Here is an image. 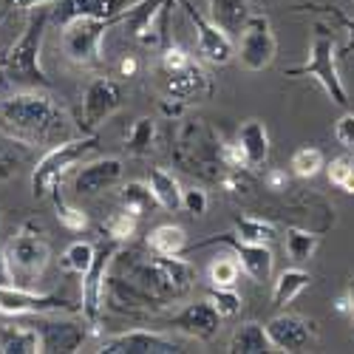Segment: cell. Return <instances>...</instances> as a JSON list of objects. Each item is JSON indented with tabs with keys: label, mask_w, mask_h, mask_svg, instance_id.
Segmentation results:
<instances>
[{
	"label": "cell",
	"mask_w": 354,
	"mask_h": 354,
	"mask_svg": "<svg viewBox=\"0 0 354 354\" xmlns=\"http://www.w3.org/2000/svg\"><path fill=\"white\" fill-rule=\"evenodd\" d=\"M125 88L113 77H94L82 91V131L91 133L122 108Z\"/></svg>",
	"instance_id": "7c38bea8"
},
{
	"label": "cell",
	"mask_w": 354,
	"mask_h": 354,
	"mask_svg": "<svg viewBox=\"0 0 354 354\" xmlns=\"http://www.w3.org/2000/svg\"><path fill=\"white\" fill-rule=\"evenodd\" d=\"M250 17H252L250 0H210V20L218 23L230 37L241 35V28L247 26Z\"/></svg>",
	"instance_id": "603a6c76"
},
{
	"label": "cell",
	"mask_w": 354,
	"mask_h": 354,
	"mask_svg": "<svg viewBox=\"0 0 354 354\" xmlns=\"http://www.w3.org/2000/svg\"><path fill=\"white\" fill-rule=\"evenodd\" d=\"M147 185H151V190H153V196H156V204L162 210H167V213H176V210H182V185H179V179L170 173V170H165V167H153L151 170V176H147Z\"/></svg>",
	"instance_id": "484cf974"
},
{
	"label": "cell",
	"mask_w": 354,
	"mask_h": 354,
	"mask_svg": "<svg viewBox=\"0 0 354 354\" xmlns=\"http://www.w3.org/2000/svg\"><path fill=\"white\" fill-rule=\"evenodd\" d=\"M326 176L329 185H335L337 190L354 196V156H337L326 165Z\"/></svg>",
	"instance_id": "f35d334b"
},
{
	"label": "cell",
	"mask_w": 354,
	"mask_h": 354,
	"mask_svg": "<svg viewBox=\"0 0 354 354\" xmlns=\"http://www.w3.org/2000/svg\"><path fill=\"white\" fill-rule=\"evenodd\" d=\"M32 326L40 335L43 351H51V354H74V351L82 348L88 335H91L88 326H85V320L82 323H77V320H54V317H46V315H35Z\"/></svg>",
	"instance_id": "e0dca14e"
},
{
	"label": "cell",
	"mask_w": 354,
	"mask_h": 354,
	"mask_svg": "<svg viewBox=\"0 0 354 354\" xmlns=\"http://www.w3.org/2000/svg\"><path fill=\"white\" fill-rule=\"evenodd\" d=\"M12 9V0H3V9H0V20H3L6 17V12Z\"/></svg>",
	"instance_id": "816d5d0a"
},
{
	"label": "cell",
	"mask_w": 354,
	"mask_h": 354,
	"mask_svg": "<svg viewBox=\"0 0 354 354\" xmlns=\"http://www.w3.org/2000/svg\"><path fill=\"white\" fill-rule=\"evenodd\" d=\"M147 250L156 255H182L187 250V232L179 224H159L147 232Z\"/></svg>",
	"instance_id": "f1b7e54d"
},
{
	"label": "cell",
	"mask_w": 354,
	"mask_h": 354,
	"mask_svg": "<svg viewBox=\"0 0 354 354\" xmlns=\"http://www.w3.org/2000/svg\"><path fill=\"white\" fill-rule=\"evenodd\" d=\"M122 176H125V167H122V159H116V156L85 162L74 176V193L77 196H100L105 190H113L122 182Z\"/></svg>",
	"instance_id": "d6986e66"
},
{
	"label": "cell",
	"mask_w": 354,
	"mask_h": 354,
	"mask_svg": "<svg viewBox=\"0 0 354 354\" xmlns=\"http://www.w3.org/2000/svg\"><path fill=\"white\" fill-rule=\"evenodd\" d=\"M162 88H165V97L179 100V102L187 105L198 97L213 94V80L193 60L190 66H185L179 71H162Z\"/></svg>",
	"instance_id": "ffe728a7"
},
{
	"label": "cell",
	"mask_w": 354,
	"mask_h": 354,
	"mask_svg": "<svg viewBox=\"0 0 354 354\" xmlns=\"http://www.w3.org/2000/svg\"><path fill=\"white\" fill-rule=\"evenodd\" d=\"M0 315L35 317V315H82V304H74L60 295H48L23 286H0Z\"/></svg>",
	"instance_id": "9c48e42d"
},
{
	"label": "cell",
	"mask_w": 354,
	"mask_h": 354,
	"mask_svg": "<svg viewBox=\"0 0 354 354\" xmlns=\"http://www.w3.org/2000/svg\"><path fill=\"white\" fill-rule=\"evenodd\" d=\"M57 0H12V6L17 12H35V9H46V6H54Z\"/></svg>",
	"instance_id": "bcb514c9"
},
{
	"label": "cell",
	"mask_w": 354,
	"mask_h": 354,
	"mask_svg": "<svg viewBox=\"0 0 354 354\" xmlns=\"http://www.w3.org/2000/svg\"><path fill=\"white\" fill-rule=\"evenodd\" d=\"M100 354H179L185 346L162 332L151 329H131L100 340Z\"/></svg>",
	"instance_id": "5bb4252c"
},
{
	"label": "cell",
	"mask_w": 354,
	"mask_h": 354,
	"mask_svg": "<svg viewBox=\"0 0 354 354\" xmlns=\"http://www.w3.org/2000/svg\"><path fill=\"white\" fill-rule=\"evenodd\" d=\"M94 258H97V247H94V244H88V241H74V244L66 247L60 263H63L68 272H74V275L82 278V275L88 272V267L94 263Z\"/></svg>",
	"instance_id": "d590c367"
},
{
	"label": "cell",
	"mask_w": 354,
	"mask_h": 354,
	"mask_svg": "<svg viewBox=\"0 0 354 354\" xmlns=\"http://www.w3.org/2000/svg\"><path fill=\"white\" fill-rule=\"evenodd\" d=\"M0 133L28 147H54L71 139V116L51 94L26 88L0 102Z\"/></svg>",
	"instance_id": "7a4b0ae2"
},
{
	"label": "cell",
	"mask_w": 354,
	"mask_h": 354,
	"mask_svg": "<svg viewBox=\"0 0 354 354\" xmlns=\"http://www.w3.org/2000/svg\"><path fill=\"white\" fill-rule=\"evenodd\" d=\"M120 15L113 17H77L63 26V51L74 66L91 68L102 63V40L108 35V28L120 26Z\"/></svg>",
	"instance_id": "ba28073f"
},
{
	"label": "cell",
	"mask_w": 354,
	"mask_h": 354,
	"mask_svg": "<svg viewBox=\"0 0 354 354\" xmlns=\"http://www.w3.org/2000/svg\"><path fill=\"white\" fill-rule=\"evenodd\" d=\"M239 275H241V263L235 255H218L210 261V270H207L210 286H235Z\"/></svg>",
	"instance_id": "8d00e7d4"
},
{
	"label": "cell",
	"mask_w": 354,
	"mask_h": 354,
	"mask_svg": "<svg viewBox=\"0 0 354 354\" xmlns=\"http://www.w3.org/2000/svg\"><path fill=\"white\" fill-rule=\"evenodd\" d=\"M190 63H193V57H190L182 46H173V43L162 46L159 71H179V68H185V66H190Z\"/></svg>",
	"instance_id": "b9f144b4"
},
{
	"label": "cell",
	"mask_w": 354,
	"mask_h": 354,
	"mask_svg": "<svg viewBox=\"0 0 354 354\" xmlns=\"http://www.w3.org/2000/svg\"><path fill=\"white\" fill-rule=\"evenodd\" d=\"M335 309H337L340 315H346V317H348V312H351V301H348V295H340V298L335 301Z\"/></svg>",
	"instance_id": "681fc988"
},
{
	"label": "cell",
	"mask_w": 354,
	"mask_h": 354,
	"mask_svg": "<svg viewBox=\"0 0 354 354\" xmlns=\"http://www.w3.org/2000/svg\"><path fill=\"white\" fill-rule=\"evenodd\" d=\"M28 151H32V147L20 145L15 139L0 142V182L15 179V176L20 173V167L26 165V159H28Z\"/></svg>",
	"instance_id": "836d02e7"
},
{
	"label": "cell",
	"mask_w": 354,
	"mask_h": 354,
	"mask_svg": "<svg viewBox=\"0 0 354 354\" xmlns=\"http://www.w3.org/2000/svg\"><path fill=\"white\" fill-rule=\"evenodd\" d=\"M187 9V17L196 28V48L201 54V60H207L213 66H227L232 57H235V46H232V37L224 32L218 23H213L207 15H201L193 3H185Z\"/></svg>",
	"instance_id": "2e32d148"
},
{
	"label": "cell",
	"mask_w": 354,
	"mask_h": 354,
	"mask_svg": "<svg viewBox=\"0 0 354 354\" xmlns=\"http://www.w3.org/2000/svg\"><path fill=\"white\" fill-rule=\"evenodd\" d=\"M335 28L326 26V23H317L315 26V37H312V46H309V57L301 63V66H292L286 68L283 74L286 77H309L315 80L326 97L340 105V108H348V91L343 85V77H340V68H337V43H335Z\"/></svg>",
	"instance_id": "5b68a950"
},
{
	"label": "cell",
	"mask_w": 354,
	"mask_h": 354,
	"mask_svg": "<svg viewBox=\"0 0 354 354\" xmlns=\"http://www.w3.org/2000/svg\"><path fill=\"white\" fill-rule=\"evenodd\" d=\"M278 51V40L272 32V20L267 15H255L247 20V26L239 35V46H235V54H239V63L247 71H263L270 68Z\"/></svg>",
	"instance_id": "8fae6325"
},
{
	"label": "cell",
	"mask_w": 354,
	"mask_h": 354,
	"mask_svg": "<svg viewBox=\"0 0 354 354\" xmlns=\"http://www.w3.org/2000/svg\"><path fill=\"white\" fill-rule=\"evenodd\" d=\"M153 142H156V122L151 116H139L125 133V151L131 156H147L153 151Z\"/></svg>",
	"instance_id": "1f68e13d"
},
{
	"label": "cell",
	"mask_w": 354,
	"mask_h": 354,
	"mask_svg": "<svg viewBox=\"0 0 354 354\" xmlns=\"http://www.w3.org/2000/svg\"><path fill=\"white\" fill-rule=\"evenodd\" d=\"M235 142L241 145V151L247 156V165L250 170H261L270 159V133H267V125L261 120H247L239 133H235Z\"/></svg>",
	"instance_id": "7402d4cb"
},
{
	"label": "cell",
	"mask_w": 354,
	"mask_h": 354,
	"mask_svg": "<svg viewBox=\"0 0 354 354\" xmlns=\"http://www.w3.org/2000/svg\"><path fill=\"white\" fill-rule=\"evenodd\" d=\"M207 301L218 309V315L221 317H235L241 312V295L235 292L232 286H210V292H207Z\"/></svg>",
	"instance_id": "ab89813d"
},
{
	"label": "cell",
	"mask_w": 354,
	"mask_h": 354,
	"mask_svg": "<svg viewBox=\"0 0 354 354\" xmlns=\"http://www.w3.org/2000/svg\"><path fill=\"white\" fill-rule=\"evenodd\" d=\"M170 153L185 173L198 176L204 182H221L227 173L224 139L204 120H185L176 125Z\"/></svg>",
	"instance_id": "3957f363"
},
{
	"label": "cell",
	"mask_w": 354,
	"mask_h": 354,
	"mask_svg": "<svg viewBox=\"0 0 354 354\" xmlns=\"http://www.w3.org/2000/svg\"><path fill=\"white\" fill-rule=\"evenodd\" d=\"M136 224H139V218H136V216H131V213L120 210V213H111V216L105 218L102 232H108V239H111V241H116V244H128V241L133 239V235H136Z\"/></svg>",
	"instance_id": "74e56055"
},
{
	"label": "cell",
	"mask_w": 354,
	"mask_h": 354,
	"mask_svg": "<svg viewBox=\"0 0 354 354\" xmlns=\"http://www.w3.org/2000/svg\"><path fill=\"white\" fill-rule=\"evenodd\" d=\"M120 74L122 77H133L136 74V60H133V57H125V60L120 63Z\"/></svg>",
	"instance_id": "c3c4849f"
},
{
	"label": "cell",
	"mask_w": 354,
	"mask_h": 354,
	"mask_svg": "<svg viewBox=\"0 0 354 354\" xmlns=\"http://www.w3.org/2000/svg\"><path fill=\"white\" fill-rule=\"evenodd\" d=\"M267 335H270L275 351L295 354V351H306L317 340V326H315V320H309L304 315L283 312L267 323Z\"/></svg>",
	"instance_id": "ac0fdd59"
},
{
	"label": "cell",
	"mask_w": 354,
	"mask_h": 354,
	"mask_svg": "<svg viewBox=\"0 0 354 354\" xmlns=\"http://www.w3.org/2000/svg\"><path fill=\"white\" fill-rule=\"evenodd\" d=\"M235 235H239L241 241H250V244H272L275 241V224L263 221V218H255V216H241L235 218Z\"/></svg>",
	"instance_id": "d6a6232c"
},
{
	"label": "cell",
	"mask_w": 354,
	"mask_h": 354,
	"mask_svg": "<svg viewBox=\"0 0 354 354\" xmlns=\"http://www.w3.org/2000/svg\"><path fill=\"white\" fill-rule=\"evenodd\" d=\"M210 207V198H207V190H201V187H187L182 193V210L190 213L193 218H201L204 213H207Z\"/></svg>",
	"instance_id": "7bdbcfd3"
},
{
	"label": "cell",
	"mask_w": 354,
	"mask_h": 354,
	"mask_svg": "<svg viewBox=\"0 0 354 354\" xmlns=\"http://www.w3.org/2000/svg\"><path fill=\"white\" fill-rule=\"evenodd\" d=\"M346 295H348V301H351V312H348V320H351V332H354V275H351V281H348V289H346Z\"/></svg>",
	"instance_id": "f907efd6"
},
{
	"label": "cell",
	"mask_w": 354,
	"mask_h": 354,
	"mask_svg": "<svg viewBox=\"0 0 354 354\" xmlns=\"http://www.w3.org/2000/svg\"><path fill=\"white\" fill-rule=\"evenodd\" d=\"M295 12H315V15H320L323 20H326L329 26H337L340 32H346V43L337 48V57H340V60L354 57V17L343 15L335 6H317V3H312V6H295Z\"/></svg>",
	"instance_id": "f546056e"
},
{
	"label": "cell",
	"mask_w": 354,
	"mask_h": 354,
	"mask_svg": "<svg viewBox=\"0 0 354 354\" xmlns=\"http://www.w3.org/2000/svg\"><path fill=\"white\" fill-rule=\"evenodd\" d=\"M320 247V235L312 232V230H304V227H286L283 230V252L289 255V261L295 267L301 263H309L315 258Z\"/></svg>",
	"instance_id": "4316f807"
},
{
	"label": "cell",
	"mask_w": 354,
	"mask_h": 354,
	"mask_svg": "<svg viewBox=\"0 0 354 354\" xmlns=\"http://www.w3.org/2000/svg\"><path fill=\"white\" fill-rule=\"evenodd\" d=\"M100 145V133L91 131V133H80V136H71V139H63L60 145L48 147V151L37 159L35 170H32V193L35 198H46L57 190L63 176L77 165L82 162L88 153L94 151Z\"/></svg>",
	"instance_id": "52a82bcc"
},
{
	"label": "cell",
	"mask_w": 354,
	"mask_h": 354,
	"mask_svg": "<svg viewBox=\"0 0 354 354\" xmlns=\"http://www.w3.org/2000/svg\"><path fill=\"white\" fill-rule=\"evenodd\" d=\"M289 167H292V173L298 176V179H315V176L326 167V156H323L320 147L306 145V147H301V151L292 153Z\"/></svg>",
	"instance_id": "e575fe53"
},
{
	"label": "cell",
	"mask_w": 354,
	"mask_h": 354,
	"mask_svg": "<svg viewBox=\"0 0 354 354\" xmlns=\"http://www.w3.org/2000/svg\"><path fill=\"white\" fill-rule=\"evenodd\" d=\"M9 283H15V281H12V272H9L6 250H0V286H9Z\"/></svg>",
	"instance_id": "7dc6e473"
},
{
	"label": "cell",
	"mask_w": 354,
	"mask_h": 354,
	"mask_svg": "<svg viewBox=\"0 0 354 354\" xmlns=\"http://www.w3.org/2000/svg\"><path fill=\"white\" fill-rule=\"evenodd\" d=\"M263 185H267V190H275V193L289 190V173L281 167H272V170H267V176H263Z\"/></svg>",
	"instance_id": "f6af8a7d"
},
{
	"label": "cell",
	"mask_w": 354,
	"mask_h": 354,
	"mask_svg": "<svg viewBox=\"0 0 354 354\" xmlns=\"http://www.w3.org/2000/svg\"><path fill=\"white\" fill-rule=\"evenodd\" d=\"M128 3L131 0H57V9H51V20L57 26H66L77 17H113Z\"/></svg>",
	"instance_id": "44dd1931"
},
{
	"label": "cell",
	"mask_w": 354,
	"mask_h": 354,
	"mask_svg": "<svg viewBox=\"0 0 354 354\" xmlns=\"http://www.w3.org/2000/svg\"><path fill=\"white\" fill-rule=\"evenodd\" d=\"M193 286L196 267L187 258L120 247L108 267L105 304L120 315H159L185 301Z\"/></svg>",
	"instance_id": "6da1fadb"
},
{
	"label": "cell",
	"mask_w": 354,
	"mask_h": 354,
	"mask_svg": "<svg viewBox=\"0 0 354 354\" xmlns=\"http://www.w3.org/2000/svg\"><path fill=\"white\" fill-rule=\"evenodd\" d=\"M122 244L116 241H102L97 247V258L88 267V272L82 275V320L91 335H100V323H102V309H105V278H108V267L113 255L120 252Z\"/></svg>",
	"instance_id": "30bf717a"
},
{
	"label": "cell",
	"mask_w": 354,
	"mask_h": 354,
	"mask_svg": "<svg viewBox=\"0 0 354 354\" xmlns=\"http://www.w3.org/2000/svg\"><path fill=\"white\" fill-rule=\"evenodd\" d=\"M43 351L40 335L32 323H9L0 329V354H37Z\"/></svg>",
	"instance_id": "cb8c5ba5"
},
{
	"label": "cell",
	"mask_w": 354,
	"mask_h": 354,
	"mask_svg": "<svg viewBox=\"0 0 354 354\" xmlns=\"http://www.w3.org/2000/svg\"><path fill=\"white\" fill-rule=\"evenodd\" d=\"M335 139L346 147V151H354V111H346L335 122Z\"/></svg>",
	"instance_id": "ee69618b"
},
{
	"label": "cell",
	"mask_w": 354,
	"mask_h": 354,
	"mask_svg": "<svg viewBox=\"0 0 354 354\" xmlns=\"http://www.w3.org/2000/svg\"><path fill=\"white\" fill-rule=\"evenodd\" d=\"M312 275L306 272V270H301V267H292V270H283L281 275H278V281H275V286H272V306H278V309H283V306H289L298 295L304 292V289H309L312 286Z\"/></svg>",
	"instance_id": "83f0119b"
},
{
	"label": "cell",
	"mask_w": 354,
	"mask_h": 354,
	"mask_svg": "<svg viewBox=\"0 0 354 354\" xmlns=\"http://www.w3.org/2000/svg\"><path fill=\"white\" fill-rule=\"evenodd\" d=\"M210 244H224L235 258L241 263V272L255 281V283H267L272 278V267H275V258H272V250L270 244H250V241H241L235 232H224V235H213V239L201 241L196 247H210Z\"/></svg>",
	"instance_id": "4fadbf2b"
},
{
	"label": "cell",
	"mask_w": 354,
	"mask_h": 354,
	"mask_svg": "<svg viewBox=\"0 0 354 354\" xmlns=\"http://www.w3.org/2000/svg\"><path fill=\"white\" fill-rule=\"evenodd\" d=\"M51 196H54V204H57V218H60V224H63L66 230H71V232H82V230L88 227V216H85L80 207H74V204L63 201L60 196H57V190H54Z\"/></svg>",
	"instance_id": "60d3db41"
},
{
	"label": "cell",
	"mask_w": 354,
	"mask_h": 354,
	"mask_svg": "<svg viewBox=\"0 0 354 354\" xmlns=\"http://www.w3.org/2000/svg\"><path fill=\"white\" fill-rule=\"evenodd\" d=\"M120 204H122L125 213L142 218V216H147L156 207V196H153V190H151L147 182H128L120 190Z\"/></svg>",
	"instance_id": "4dcf8cb0"
},
{
	"label": "cell",
	"mask_w": 354,
	"mask_h": 354,
	"mask_svg": "<svg viewBox=\"0 0 354 354\" xmlns=\"http://www.w3.org/2000/svg\"><path fill=\"white\" fill-rule=\"evenodd\" d=\"M48 23H51V9H37V15H32V20L26 23V32L0 54V77L6 82L20 85V88H48L51 85L40 63Z\"/></svg>",
	"instance_id": "277c9868"
},
{
	"label": "cell",
	"mask_w": 354,
	"mask_h": 354,
	"mask_svg": "<svg viewBox=\"0 0 354 354\" xmlns=\"http://www.w3.org/2000/svg\"><path fill=\"white\" fill-rule=\"evenodd\" d=\"M221 320L224 317L218 315V309L204 298V301H190L187 306H182L167 320V326L173 332H182L185 337L198 340V343H210L221 332Z\"/></svg>",
	"instance_id": "9a60e30c"
},
{
	"label": "cell",
	"mask_w": 354,
	"mask_h": 354,
	"mask_svg": "<svg viewBox=\"0 0 354 354\" xmlns=\"http://www.w3.org/2000/svg\"><path fill=\"white\" fill-rule=\"evenodd\" d=\"M51 247L46 241V230L40 221H23L20 230L6 244V261L15 286L37 289V281L43 278V270L48 267Z\"/></svg>",
	"instance_id": "8992f818"
},
{
	"label": "cell",
	"mask_w": 354,
	"mask_h": 354,
	"mask_svg": "<svg viewBox=\"0 0 354 354\" xmlns=\"http://www.w3.org/2000/svg\"><path fill=\"white\" fill-rule=\"evenodd\" d=\"M227 351L230 354H263V351H275V348H272V340L267 335V326L250 320V323H241V326L232 332Z\"/></svg>",
	"instance_id": "d4e9b609"
},
{
	"label": "cell",
	"mask_w": 354,
	"mask_h": 354,
	"mask_svg": "<svg viewBox=\"0 0 354 354\" xmlns=\"http://www.w3.org/2000/svg\"><path fill=\"white\" fill-rule=\"evenodd\" d=\"M348 3H354V0H348Z\"/></svg>",
	"instance_id": "f5cc1de1"
}]
</instances>
